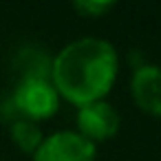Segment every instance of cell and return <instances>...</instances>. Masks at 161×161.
Here are the masks:
<instances>
[{
	"label": "cell",
	"mask_w": 161,
	"mask_h": 161,
	"mask_svg": "<svg viewBox=\"0 0 161 161\" xmlns=\"http://www.w3.org/2000/svg\"><path fill=\"white\" fill-rule=\"evenodd\" d=\"M117 75V53L110 42L84 38L64 47L51 64V77L58 93L69 102L86 106L104 97Z\"/></svg>",
	"instance_id": "obj_1"
},
{
	"label": "cell",
	"mask_w": 161,
	"mask_h": 161,
	"mask_svg": "<svg viewBox=\"0 0 161 161\" xmlns=\"http://www.w3.org/2000/svg\"><path fill=\"white\" fill-rule=\"evenodd\" d=\"M11 102L22 119L36 121V119H47L51 117L60 102H58V91L49 80L40 77H25L18 82Z\"/></svg>",
	"instance_id": "obj_2"
},
{
	"label": "cell",
	"mask_w": 161,
	"mask_h": 161,
	"mask_svg": "<svg viewBox=\"0 0 161 161\" xmlns=\"http://www.w3.org/2000/svg\"><path fill=\"white\" fill-rule=\"evenodd\" d=\"M95 143L77 132H55L42 139L33 161H95Z\"/></svg>",
	"instance_id": "obj_3"
},
{
	"label": "cell",
	"mask_w": 161,
	"mask_h": 161,
	"mask_svg": "<svg viewBox=\"0 0 161 161\" xmlns=\"http://www.w3.org/2000/svg\"><path fill=\"white\" fill-rule=\"evenodd\" d=\"M77 128L84 139L93 141H104L113 137L119 130V115L117 110L106 104V102H93L80 108L77 113Z\"/></svg>",
	"instance_id": "obj_4"
},
{
	"label": "cell",
	"mask_w": 161,
	"mask_h": 161,
	"mask_svg": "<svg viewBox=\"0 0 161 161\" xmlns=\"http://www.w3.org/2000/svg\"><path fill=\"white\" fill-rule=\"evenodd\" d=\"M135 104L154 117H161V69L152 64H143L135 71L130 82Z\"/></svg>",
	"instance_id": "obj_5"
},
{
	"label": "cell",
	"mask_w": 161,
	"mask_h": 161,
	"mask_svg": "<svg viewBox=\"0 0 161 161\" xmlns=\"http://www.w3.org/2000/svg\"><path fill=\"white\" fill-rule=\"evenodd\" d=\"M16 69L22 73V80L25 77H40V80H49L51 75V60L47 58L44 51L40 49H22L16 58Z\"/></svg>",
	"instance_id": "obj_6"
},
{
	"label": "cell",
	"mask_w": 161,
	"mask_h": 161,
	"mask_svg": "<svg viewBox=\"0 0 161 161\" xmlns=\"http://www.w3.org/2000/svg\"><path fill=\"white\" fill-rule=\"evenodd\" d=\"M11 139L16 141V146L25 152H36L38 146L42 143V130L38 128L36 121L29 119H18L11 124Z\"/></svg>",
	"instance_id": "obj_7"
},
{
	"label": "cell",
	"mask_w": 161,
	"mask_h": 161,
	"mask_svg": "<svg viewBox=\"0 0 161 161\" xmlns=\"http://www.w3.org/2000/svg\"><path fill=\"white\" fill-rule=\"evenodd\" d=\"M73 9L80 11V14H84V16L97 18V16L110 11V9H113V3H95V0L91 3V0H82V3H75V5H73Z\"/></svg>",
	"instance_id": "obj_8"
}]
</instances>
